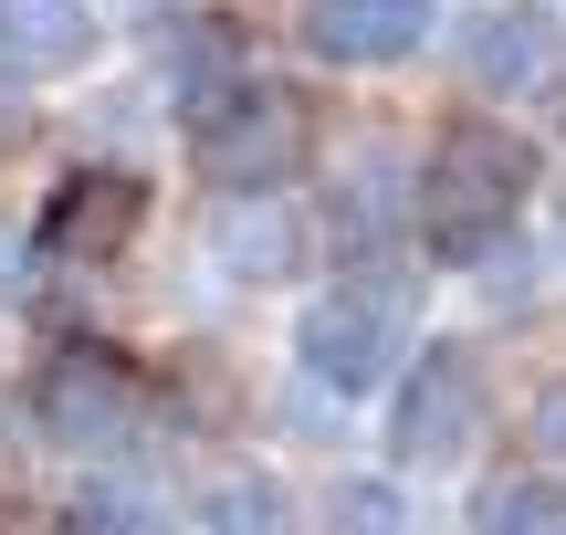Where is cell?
I'll use <instances>...</instances> for the list:
<instances>
[{"label": "cell", "instance_id": "cell-1", "mask_svg": "<svg viewBox=\"0 0 566 535\" xmlns=\"http://www.w3.org/2000/svg\"><path fill=\"white\" fill-rule=\"evenodd\" d=\"M525 189H535V147L525 137H504L493 116L441 126V147L420 158V242L441 263H483L525 221Z\"/></svg>", "mask_w": 566, "mask_h": 535}, {"label": "cell", "instance_id": "cell-2", "mask_svg": "<svg viewBox=\"0 0 566 535\" xmlns=\"http://www.w3.org/2000/svg\"><path fill=\"white\" fill-rule=\"evenodd\" d=\"M304 158V105L283 95V84H210V95H189V168H200L210 189H231V200H263L283 168Z\"/></svg>", "mask_w": 566, "mask_h": 535}, {"label": "cell", "instance_id": "cell-3", "mask_svg": "<svg viewBox=\"0 0 566 535\" xmlns=\"http://www.w3.org/2000/svg\"><path fill=\"white\" fill-rule=\"evenodd\" d=\"M294 357H304V378L336 389V399L378 389V378L409 357V284L367 273V284H346V294H315L304 326H294Z\"/></svg>", "mask_w": 566, "mask_h": 535}, {"label": "cell", "instance_id": "cell-4", "mask_svg": "<svg viewBox=\"0 0 566 535\" xmlns=\"http://www.w3.org/2000/svg\"><path fill=\"white\" fill-rule=\"evenodd\" d=\"M32 420L63 441V452H126L137 441V420H147V378L126 368L116 347H95V336H74V347H53L42 357V378H32Z\"/></svg>", "mask_w": 566, "mask_h": 535}, {"label": "cell", "instance_id": "cell-5", "mask_svg": "<svg viewBox=\"0 0 566 535\" xmlns=\"http://www.w3.org/2000/svg\"><path fill=\"white\" fill-rule=\"evenodd\" d=\"M483 420H493L483 357H472V347H430V357H409V378H399L388 452H399V462H462V452H483Z\"/></svg>", "mask_w": 566, "mask_h": 535}, {"label": "cell", "instance_id": "cell-6", "mask_svg": "<svg viewBox=\"0 0 566 535\" xmlns=\"http://www.w3.org/2000/svg\"><path fill=\"white\" fill-rule=\"evenodd\" d=\"M462 74L483 84V95H504V105L556 95L566 84V32L546 11H525V0H493V11L462 21Z\"/></svg>", "mask_w": 566, "mask_h": 535}, {"label": "cell", "instance_id": "cell-7", "mask_svg": "<svg viewBox=\"0 0 566 535\" xmlns=\"http://www.w3.org/2000/svg\"><path fill=\"white\" fill-rule=\"evenodd\" d=\"M147 221V179L137 168H74V179L42 200V242L63 252V263H105V252H126Z\"/></svg>", "mask_w": 566, "mask_h": 535}, {"label": "cell", "instance_id": "cell-8", "mask_svg": "<svg viewBox=\"0 0 566 535\" xmlns=\"http://www.w3.org/2000/svg\"><path fill=\"white\" fill-rule=\"evenodd\" d=\"M430 32H441V0H304L315 63H409Z\"/></svg>", "mask_w": 566, "mask_h": 535}, {"label": "cell", "instance_id": "cell-9", "mask_svg": "<svg viewBox=\"0 0 566 535\" xmlns=\"http://www.w3.org/2000/svg\"><path fill=\"white\" fill-rule=\"evenodd\" d=\"M95 63V11L84 0H0V74H84Z\"/></svg>", "mask_w": 566, "mask_h": 535}, {"label": "cell", "instance_id": "cell-10", "mask_svg": "<svg viewBox=\"0 0 566 535\" xmlns=\"http://www.w3.org/2000/svg\"><path fill=\"white\" fill-rule=\"evenodd\" d=\"M210 263L231 273V284H294V263H304V221L273 200H221V221H210Z\"/></svg>", "mask_w": 566, "mask_h": 535}, {"label": "cell", "instance_id": "cell-11", "mask_svg": "<svg viewBox=\"0 0 566 535\" xmlns=\"http://www.w3.org/2000/svg\"><path fill=\"white\" fill-rule=\"evenodd\" d=\"M63 535H168V504L147 494L137 473H95V483H74V504H63Z\"/></svg>", "mask_w": 566, "mask_h": 535}, {"label": "cell", "instance_id": "cell-12", "mask_svg": "<svg viewBox=\"0 0 566 535\" xmlns=\"http://www.w3.org/2000/svg\"><path fill=\"white\" fill-rule=\"evenodd\" d=\"M472 535H566V483L546 473H493L472 494Z\"/></svg>", "mask_w": 566, "mask_h": 535}, {"label": "cell", "instance_id": "cell-13", "mask_svg": "<svg viewBox=\"0 0 566 535\" xmlns=\"http://www.w3.org/2000/svg\"><path fill=\"white\" fill-rule=\"evenodd\" d=\"M200 535H294V504H283L263 473H231V483H210Z\"/></svg>", "mask_w": 566, "mask_h": 535}, {"label": "cell", "instance_id": "cell-14", "mask_svg": "<svg viewBox=\"0 0 566 535\" xmlns=\"http://www.w3.org/2000/svg\"><path fill=\"white\" fill-rule=\"evenodd\" d=\"M325 525H336V535H420V515H409L399 483H336Z\"/></svg>", "mask_w": 566, "mask_h": 535}, {"label": "cell", "instance_id": "cell-15", "mask_svg": "<svg viewBox=\"0 0 566 535\" xmlns=\"http://www.w3.org/2000/svg\"><path fill=\"white\" fill-rule=\"evenodd\" d=\"M525 441H535V462H546V483H566V368L535 389V410H525Z\"/></svg>", "mask_w": 566, "mask_h": 535}]
</instances>
